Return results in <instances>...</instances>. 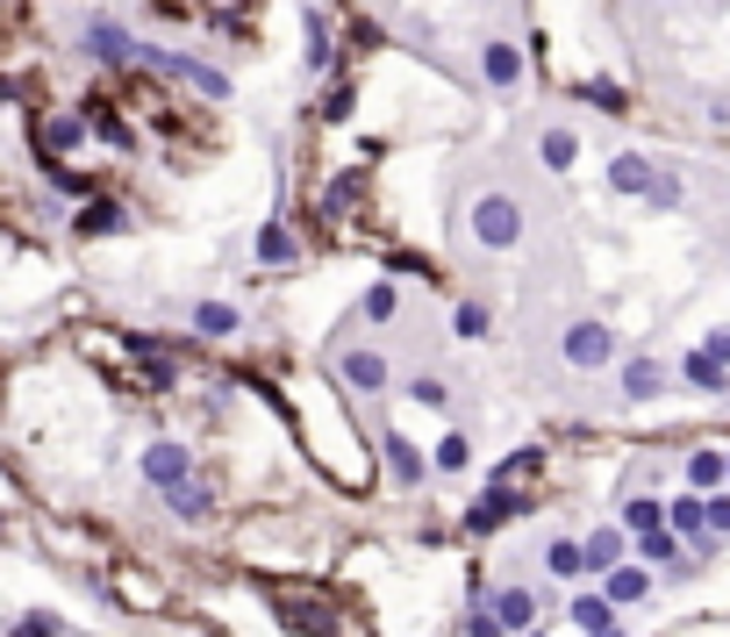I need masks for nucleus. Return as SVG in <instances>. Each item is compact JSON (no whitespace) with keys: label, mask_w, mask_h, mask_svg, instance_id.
Listing matches in <instances>:
<instances>
[{"label":"nucleus","mask_w":730,"mask_h":637,"mask_svg":"<svg viewBox=\"0 0 730 637\" xmlns=\"http://www.w3.org/2000/svg\"><path fill=\"white\" fill-rule=\"evenodd\" d=\"M666 530H674V537H695V530H709V523H702V502H695V494H680V502L666 509Z\"/></svg>","instance_id":"b1692460"},{"label":"nucleus","mask_w":730,"mask_h":637,"mask_svg":"<svg viewBox=\"0 0 730 637\" xmlns=\"http://www.w3.org/2000/svg\"><path fill=\"white\" fill-rule=\"evenodd\" d=\"M344 115H352V86H337V94L323 101V123H344Z\"/></svg>","instance_id":"c9c22d12"},{"label":"nucleus","mask_w":730,"mask_h":637,"mask_svg":"<svg viewBox=\"0 0 730 637\" xmlns=\"http://www.w3.org/2000/svg\"><path fill=\"white\" fill-rule=\"evenodd\" d=\"M480 72H487V86H494V94H509L515 80H523V51H515V43H480Z\"/></svg>","instance_id":"39448f33"},{"label":"nucleus","mask_w":730,"mask_h":637,"mask_svg":"<svg viewBox=\"0 0 730 637\" xmlns=\"http://www.w3.org/2000/svg\"><path fill=\"white\" fill-rule=\"evenodd\" d=\"M72 230H80V237H115V230H122V208H115V201H86Z\"/></svg>","instance_id":"6ab92c4d"},{"label":"nucleus","mask_w":730,"mask_h":637,"mask_svg":"<svg viewBox=\"0 0 730 637\" xmlns=\"http://www.w3.org/2000/svg\"><path fill=\"white\" fill-rule=\"evenodd\" d=\"M14 637H58L51 616H29V624H14Z\"/></svg>","instance_id":"e433bc0d"},{"label":"nucleus","mask_w":730,"mask_h":637,"mask_svg":"<svg viewBox=\"0 0 730 637\" xmlns=\"http://www.w3.org/2000/svg\"><path fill=\"white\" fill-rule=\"evenodd\" d=\"M659 523H666V502H651V494H645V502H623V530L645 537V530H659Z\"/></svg>","instance_id":"393cba45"},{"label":"nucleus","mask_w":730,"mask_h":637,"mask_svg":"<svg viewBox=\"0 0 730 637\" xmlns=\"http://www.w3.org/2000/svg\"><path fill=\"white\" fill-rule=\"evenodd\" d=\"M80 136H86V115H80V108H72V115H43V123H36V144H43V158H51V150H72Z\"/></svg>","instance_id":"f8f14e48"},{"label":"nucleus","mask_w":730,"mask_h":637,"mask_svg":"<svg viewBox=\"0 0 730 637\" xmlns=\"http://www.w3.org/2000/svg\"><path fill=\"white\" fill-rule=\"evenodd\" d=\"M309 65L315 72L330 65V22H323V8H309Z\"/></svg>","instance_id":"cd10ccee"},{"label":"nucleus","mask_w":730,"mask_h":637,"mask_svg":"<svg viewBox=\"0 0 730 637\" xmlns=\"http://www.w3.org/2000/svg\"><path fill=\"white\" fill-rule=\"evenodd\" d=\"M408 394H416V401H430V408H445V401H451V394H445V380H430V373H423V380L408 387Z\"/></svg>","instance_id":"f704fd0d"},{"label":"nucleus","mask_w":730,"mask_h":637,"mask_svg":"<svg viewBox=\"0 0 730 637\" xmlns=\"http://www.w3.org/2000/svg\"><path fill=\"white\" fill-rule=\"evenodd\" d=\"M544 566H552L559 581H573V573H587V558H581V544H573V537H552V544H544Z\"/></svg>","instance_id":"aec40b11"},{"label":"nucleus","mask_w":730,"mask_h":637,"mask_svg":"<svg viewBox=\"0 0 730 637\" xmlns=\"http://www.w3.org/2000/svg\"><path fill=\"white\" fill-rule=\"evenodd\" d=\"M645 595H651L645 566H608V602H616V609H623V602H645Z\"/></svg>","instance_id":"dca6fc26"},{"label":"nucleus","mask_w":730,"mask_h":637,"mask_svg":"<svg viewBox=\"0 0 730 637\" xmlns=\"http://www.w3.org/2000/svg\"><path fill=\"white\" fill-rule=\"evenodd\" d=\"M651 173H659V165H651L645 150H616V158H608V187H616V194H645Z\"/></svg>","instance_id":"6e6552de"},{"label":"nucleus","mask_w":730,"mask_h":637,"mask_svg":"<svg viewBox=\"0 0 730 637\" xmlns=\"http://www.w3.org/2000/svg\"><path fill=\"white\" fill-rule=\"evenodd\" d=\"M194 330H201V337H230V330H243V315L230 301H201V309H194Z\"/></svg>","instance_id":"a211bd4d"},{"label":"nucleus","mask_w":730,"mask_h":637,"mask_svg":"<svg viewBox=\"0 0 730 637\" xmlns=\"http://www.w3.org/2000/svg\"><path fill=\"white\" fill-rule=\"evenodd\" d=\"M165 502H173L179 523H208V515H216V494H208L201 480H179V488H165Z\"/></svg>","instance_id":"9b49d317"},{"label":"nucleus","mask_w":730,"mask_h":637,"mask_svg":"<svg viewBox=\"0 0 730 637\" xmlns=\"http://www.w3.org/2000/svg\"><path fill=\"white\" fill-rule=\"evenodd\" d=\"M187 473H194L187 445H150V451H144V480H150V488H179Z\"/></svg>","instance_id":"423d86ee"},{"label":"nucleus","mask_w":730,"mask_h":637,"mask_svg":"<svg viewBox=\"0 0 730 637\" xmlns=\"http://www.w3.org/2000/svg\"><path fill=\"white\" fill-rule=\"evenodd\" d=\"M573 624H581V630L616 624V602H608V595H581V602H573Z\"/></svg>","instance_id":"5701e85b"},{"label":"nucleus","mask_w":730,"mask_h":637,"mask_svg":"<svg viewBox=\"0 0 730 637\" xmlns=\"http://www.w3.org/2000/svg\"><path fill=\"white\" fill-rule=\"evenodd\" d=\"M487 616H494L501 630H530L538 624V595H530V587H501V595L487 602Z\"/></svg>","instance_id":"0eeeda50"},{"label":"nucleus","mask_w":730,"mask_h":637,"mask_svg":"<svg viewBox=\"0 0 730 637\" xmlns=\"http://www.w3.org/2000/svg\"><path fill=\"white\" fill-rule=\"evenodd\" d=\"M645 201H651V208H680V179H666V173H651V187H645Z\"/></svg>","instance_id":"7c9ffc66"},{"label":"nucleus","mask_w":730,"mask_h":637,"mask_svg":"<svg viewBox=\"0 0 730 637\" xmlns=\"http://www.w3.org/2000/svg\"><path fill=\"white\" fill-rule=\"evenodd\" d=\"M637 558H659V566H680V537H674V530H645V544H637Z\"/></svg>","instance_id":"4be33fe9"},{"label":"nucleus","mask_w":730,"mask_h":637,"mask_svg":"<svg viewBox=\"0 0 730 637\" xmlns=\"http://www.w3.org/2000/svg\"><path fill=\"white\" fill-rule=\"evenodd\" d=\"M451 323H459V337H487V309H480V301H459Z\"/></svg>","instance_id":"2f4dec72"},{"label":"nucleus","mask_w":730,"mask_h":637,"mask_svg":"<svg viewBox=\"0 0 730 637\" xmlns=\"http://www.w3.org/2000/svg\"><path fill=\"white\" fill-rule=\"evenodd\" d=\"M0 108H8V80H0Z\"/></svg>","instance_id":"ea45409f"},{"label":"nucleus","mask_w":730,"mask_h":637,"mask_svg":"<svg viewBox=\"0 0 730 637\" xmlns=\"http://www.w3.org/2000/svg\"><path fill=\"white\" fill-rule=\"evenodd\" d=\"M702 352H709V358H723V366H730V330H709V344H702Z\"/></svg>","instance_id":"4c0bfd02"},{"label":"nucleus","mask_w":730,"mask_h":637,"mask_svg":"<svg viewBox=\"0 0 730 637\" xmlns=\"http://www.w3.org/2000/svg\"><path fill=\"white\" fill-rule=\"evenodd\" d=\"M702 523H709V530L723 537V530H730V494H717V502H702Z\"/></svg>","instance_id":"72a5a7b5"},{"label":"nucleus","mask_w":730,"mask_h":637,"mask_svg":"<svg viewBox=\"0 0 730 637\" xmlns=\"http://www.w3.org/2000/svg\"><path fill=\"white\" fill-rule=\"evenodd\" d=\"M581 558H587V573H608V566H623V530H595V537L581 544Z\"/></svg>","instance_id":"f3484780"},{"label":"nucleus","mask_w":730,"mask_h":637,"mask_svg":"<svg viewBox=\"0 0 730 637\" xmlns=\"http://www.w3.org/2000/svg\"><path fill=\"white\" fill-rule=\"evenodd\" d=\"M581 101H595L602 115H623V86H616V80H587V86H581Z\"/></svg>","instance_id":"c85d7f7f"},{"label":"nucleus","mask_w":730,"mask_h":637,"mask_svg":"<svg viewBox=\"0 0 730 637\" xmlns=\"http://www.w3.org/2000/svg\"><path fill=\"white\" fill-rule=\"evenodd\" d=\"M688 473H695V488H717V480H730V459H723V451H695Z\"/></svg>","instance_id":"bb28decb"},{"label":"nucleus","mask_w":730,"mask_h":637,"mask_svg":"<svg viewBox=\"0 0 730 637\" xmlns=\"http://www.w3.org/2000/svg\"><path fill=\"white\" fill-rule=\"evenodd\" d=\"M466 459H473V451H466V437H459V430H445V437H437V451H430V466H437V473H466Z\"/></svg>","instance_id":"412c9836"},{"label":"nucleus","mask_w":730,"mask_h":637,"mask_svg":"<svg viewBox=\"0 0 730 637\" xmlns=\"http://www.w3.org/2000/svg\"><path fill=\"white\" fill-rule=\"evenodd\" d=\"M387 459H394V473H401V480H408V488H416V480H423V459H416V445H408V437H401V430H394V437H387Z\"/></svg>","instance_id":"a878e982"},{"label":"nucleus","mask_w":730,"mask_h":637,"mask_svg":"<svg viewBox=\"0 0 730 637\" xmlns=\"http://www.w3.org/2000/svg\"><path fill=\"white\" fill-rule=\"evenodd\" d=\"M566 358H573L581 373L608 366V358H616V330H608V323H573V330H566Z\"/></svg>","instance_id":"7ed1b4c3"},{"label":"nucleus","mask_w":730,"mask_h":637,"mask_svg":"<svg viewBox=\"0 0 730 637\" xmlns=\"http://www.w3.org/2000/svg\"><path fill=\"white\" fill-rule=\"evenodd\" d=\"M538 459H544V451H515V459H509V466H501V473H494V480H523V473H538Z\"/></svg>","instance_id":"473e14b6"},{"label":"nucleus","mask_w":730,"mask_h":637,"mask_svg":"<svg viewBox=\"0 0 730 637\" xmlns=\"http://www.w3.org/2000/svg\"><path fill=\"white\" fill-rule=\"evenodd\" d=\"M394 309H401L394 286H373V294H365V323H394Z\"/></svg>","instance_id":"c756f323"},{"label":"nucleus","mask_w":730,"mask_h":637,"mask_svg":"<svg viewBox=\"0 0 730 637\" xmlns=\"http://www.w3.org/2000/svg\"><path fill=\"white\" fill-rule=\"evenodd\" d=\"M666 8H680V0H666Z\"/></svg>","instance_id":"a19ab883"},{"label":"nucleus","mask_w":730,"mask_h":637,"mask_svg":"<svg viewBox=\"0 0 730 637\" xmlns=\"http://www.w3.org/2000/svg\"><path fill=\"white\" fill-rule=\"evenodd\" d=\"M680 380H688L695 394H723L730 387V366H723V358H709V352H688V358H680Z\"/></svg>","instance_id":"9d476101"},{"label":"nucleus","mask_w":730,"mask_h":637,"mask_svg":"<svg viewBox=\"0 0 730 637\" xmlns=\"http://www.w3.org/2000/svg\"><path fill=\"white\" fill-rule=\"evenodd\" d=\"M136 51H144V43H136L122 22H108V14L86 22V58H101V65H136Z\"/></svg>","instance_id":"f03ea898"},{"label":"nucleus","mask_w":730,"mask_h":637,"mask_svg":"<svg viewBox=\"0 0 730 637\" xmlns=\"http://www.w3.org/2000/svg\"><path fill=\"white\" fill-rule=\"evenodd\" d=\"M538 158H544V173H573L581 136H573V129H544V136H538Z\"/></svg>","instance_id":"4468645a"},{"label":"nucleus","mask_w":730,"mask_h":637,"mask_svg":"<svg viewBox=\"0 0 730 637\" xmlns=\"http://www.w3.org/2000/svg\"><path fill=\"white\" fill-rule=\"evenodd\" d=\"M294 230H286V222H265V230H258V265H294Z\"/></svg>","instance_id":"2eb2a0df"},{"label":"nucleus","mask_w":730,"mask_h":637,"mask_svg":"<svg viewBox=\"0 0 730 637\" xmlns=\"http://www.w3.org/2000/svg\"><path fill=\"white\" fill-rule=\"evenodd\" d=\"M623 394H630V401L666 394V366H659V358H630V366H623Z\"/></svg>","instance_id":"ddd939ff"},{"label":"nucleus","mask_w":730,"mask_h":637,"mask_svg":"<svg viewBox=\"0 0 730 637\" xmlns=\"http://www.w3.org/2000/svg\"><path fill=\"white\" fill-rule=\"evenodd\" d=\"M587 637H623V630H616V624H602V630H587Z\"/></svg>","instance_id":"58836bf2"},{"label":"nucleus","mask_w":730,"mask_h":637,"mask_svg":"<svg viewBox=\"0 0 730 637\" xmlns=\"http://www.w3.org/2000/svg\"><path fill=\"white\" fill-rule=\"evenodd\" d=\"M473 237L487 251H509L515 237H523V201L515 194H480V208H473Z\"/></svg>","instance_id":"f257e3e1"},{"label":"nucleus","mask_w":730,"mask_h":637,"mask_svg":"<svg viewBox=\"0 0 730 637\" xmlns=\"http://www.w3.org/2000/svg\"><path fill=\"white\" fill-rule=\"evenodd\" d=\"M523 509H530L523 494H515L509 480H494V488H487L480 502L466 509V530H480V537H487V530H501V523H509V515H523Z\"/></svg>","instance_id":"20e7f679"},{"label":"nucleus","mask_w":730,"mask_h":637,"mask_svg":"<svg viewBox=\"0 0 730 637\" xmlns=\"http://www.w3.org/2000/svg\"><path fill=\"white\" fill-rule=\"evenodd\" d=\"M337 366H344V380H352L358 394H387V358L379 352H344Z\"/></svg>","instance_id":"1a4fd4ad"}]
</instances>
